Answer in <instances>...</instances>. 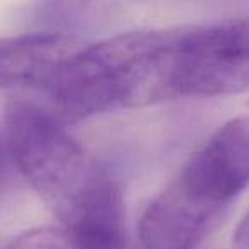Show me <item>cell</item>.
Returning <instances> with one entry per match:
<instances>
[{
    "label": "cell",
    "mask_w": 249,
    "mask_h": 249,
    "mask_svg": "<svg viewBox=\"0 0 249 249\" xmlns=\"http://www.w3.org/2000/svg\"><path fill=\"white\" fill-rule=\"evenodd\" d=\"M82 48L72 35L33 31L0 38V90L45 92L58 70Z\"/></svg>",
    "instance_id": "6"
},
{
    "label": "cell",
    "mask_w": 249,
    "mask_h": 249,
    "mask_svg": "<svg viewBox=\"0 0 249 249\" xmlns=\"http://www.w3.org/2000/svg\"><path fill=\"white\" fill-rule=\"evenodd\" d=\"M4 249H77L63 225H41L14 237Z\"/></svg>",
    "instance_id": "8"
},
{
    "label": "cell",
    "mask_w": 249,
    "mask_h": 249,
    "mask_svg": "<svg viewBox=\"0 0 249 249\" xmlns=\"http://www.w3.org/2000/svg\"><path fill=\"white\" fill-rule=\"evenodd\" d=\"M101 5L103 0H41L36 7V19L45 28L41 31L69 35L65 29L90 18V14Z\"/></svg>",
    "instance_id": "7"
},
{
    "label": "cell",
    "mask_w": 249,
    "mask_h": 249,
    "mask_svg": "<svg viewBox=\"0 0 249 249\" xmlns=\"http://www.w3.org/2000/svg\"><path fill=\"white\" fill-rule=\"evenodd\" d=\"M167 77L171 99L249 90V18L171 29Z\"/></svg>",
    "instance_id": "3"
},
{
    "label": "cell",
    "mask_w": 249,
    "mask_h": 249,
    "mask_svg": "<svg viewBox=\"0 0 249 249\" xmlns=\"http://www.w3.org/2000/svg\"><path fill=\"white\" fill-rule=\"evenodd\" d=\"M11 167H14L12 162L11 152H9L7 142H5L4 132L0 133V188L7 183L9 176H11Z\"/></svg>",
    "instance_id": "9"
},
{
    "label": "cell",
    "mask_w": 249,
    "mask_h": 249,
    "mask_svg": "<svg viewBox=\"0 0 249 249\" xmlns=\"http://www.w3.org/2000/svg\"><path fill=\"white\" fill-rule=\"evenodd\" d=\"M222 212L174 179L143 210L139 222L140 246L142 249H196Z\"/></svg>",
    "instance_id": "5"
},
{
    "label": "cell",
    "mask_w": 249,
    "mask_h": 249,
    "mask_svg": "<svg viewBox=\"0 0 249 249\" xmlns=\"http://www.w3.org/2000/svg\"><path fill=\"white\" fill-rule=\"evenodd\" d=\"M4 120L14 167L58 217L90 183L99 166L55 114L38 104L11 101Z\"/></svg>",
    "instance_id": "2"
},
{
    "label": "cell",
    "mask_w": 249,
    "mask_h": 249,
    "mask_svg": "<svg viewBox=\"0 0 249 249\" xmlns=\"http://www.w3.org/2000/svg\"><path fill=\"white\" fill-rule=\"evenodd\" d=\"M232 249H249V210L235 227L232 235Z\"/></svg>",
    "instance_id": "10"
},
{
    "label": "cell",
    "mask_w": 249,
    "mask_h": 249,
    "mask_svg": "<svg viewBox=\"0 0 249 249\" xmlns=\"http://www.w3.org/2000/svg\"><path fill=\"white\" fill-rule=\"evenodd\" d=\"M176 179L195 196L225 210L249 184V116L222 124Z\"/></svg>",
    "instance_id": "4"
},
{
    "label": "cell",
    "mask_w": 249,
    "mask_h": 249,
    "mask_svg": "<svg viewBox=\"0 0 249 249\" xmlns=\"http://www.w3.org/2000/svg\"><path fill=\"white\" fill-rule=\"evenodd\" d=\"M166 38L167 29H147L82 46L53 77L45 94L70 120L164 103Z\"/></svg>",
    "instance_id": "1"
}]
</instances>
